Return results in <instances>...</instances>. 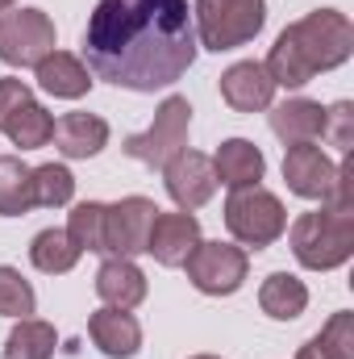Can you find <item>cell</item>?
I'll return each mask as SVG.
<instances>
[{
  "label": "cell",
  "mask_w": 354,
  "mask_h": 359,
  "mask_svg": "<svg viewBox=\"0 0 354 359\" xmlns=\"http://www.w3.org/2000/svg\"><path fill=\"white\" fill-rule=\"evenodd\" d=\"M88 72L129 92L171 88L196 63L187 0H96L84 29Z\"/></svg>",
  "instance_id": "1"
},
{
  "label": "cell",
  "mask_w": 354,
  "mask_h": 359,
  "mask_svg": "<svg viewBox=\"0 0 354 359\" xmlns=\"http://www.w3.org/2000/svg\"><path fill=\"white\" fill-rule=\"evenodd\" d=\"M354 55V25L338 8H317L300 21H292L271 55H267V76L275 88H304L317 72H334Z\"/></svg>",
  "instance_id": "2"
},
{
  "label": "cell",
  "mask_w": 354,
  "mask_h": 359,
  "mask_svg": "<svg viewBox=\"0 0 354 359\" xmlns=\"http://www.w3.org/2000/svg\"><path fill=\"white\" fill-rule=\"evenodd\" d=\"M292 238V255L296 264L309 271H330L342 268L354 255V213H342V209H313V213H300L288 230Z\"/></svg>",
  "instance_id": "3"
},
{
  "label": "cell",
  "mask_w": 354,
  "mask_h": 359,
  "mask_svg": "<svg viewBox=\"0 0 354 359\" xmlns=\"http://www.w3.org/2000/svg\"><path fill=\"white\" fill-rule=\"evenodd\" d=\"M192 25H196V46L204 50H238L250 38H259L267 25L263 0H196L192 4Z\"/></svg>",
  "instance_id": "4"
},
{
  "label": "cell",
  "mask_w": 354,
  "mask_h": 359,
  "mask_svg": "<svg viewBox=\"0 0 354 359\" xmlns=\"http://www.w3.org/2000/svg\"><path fill=\"white\" fill-rule=\"evenodd\" d=\"M225 226L242 247L263 251L288 230V209H283V201L275 192H267L259 184L234 188L229 201H225Z\"/></svg>",
  "instance_id": "5"
},
{
  "label": "cell",
  "mask_w": 354,
  "mask_h": 359,
  "mask_svg": "<svg viewBox=\"0 0 354 359\" xmlns=\"http://www.w3.org/2000/svg\"><path fill=\"white\" fill-rule=\"evenodd\" d=\"M187 126H192V104H187V96H167V100L159 104L150 130L129 134L121 151H125L129 159L146 163V168H163L171 155H179V151L187 147Z\"/></svg>",
  "instance_id": "6"
},
{
  "label": "cell",
  "mask_w": 354,
  "mask_h": 359,
  "mask_svg": "<svg viewBox=\"0 0 354 359\" xmlns=\"http://www.w3.org/2000/svg\"><path fill=\"white\" fill-rule=\"evenodd\" d=\"M55 50V21L42 8L0 13V59L8 67H38Z\"/></svg>",
  "instance_id": "7"
},
{
  "label": "cell",
  "mask_w": 354,
  "mask_h": 359,
  "mask_svg": "<svg viewBox=\"0 0 354 359\" xmlns=\"http://www.w3.org/2000/svg\"><path fill=\"white\" fill-rule=\"evenodd\" d=\"M0 130L8 134L13 147L38 151V147L50 142L55 117L34 100L29 84H21V80H0Z\"/></svg>",
  "instance_id": "8"
},
{
  "label": "cell",
  "mask_w": 354,
  "mask_h": 359,
  "mask_svg": "<svg viewBox=\"0 0 354 359\" xmlns=\"http://www.w3.org/2000/svg\"><path fill=\"white\" fill-rule=\"evenodd\" d=\"M183 268H187V280L204 297H229V292L242 288L250 259L234 243H196V251L183 259Z\"/></svg>",
  "instance_id": "9"
},
{
  "label": "cell",
  "mask_w": 354,
  "mask_h": 359,
  "mask_svg": "<svg viewBox=\"0 0 354 359\" xmlns=\"http://www.w3.org/2000/svg\"><path fill=\"white\" fill-rule=\"evenodd\" d=\"M155 213H159V205L146 196H125L117 205H104V255H121V259L142 255Z\"/></svg>",
  "instance_id": "10"
},
{
  "label": "cell",
  "mask_w": 354,
  "mask_h": 359,
  "mask_svg": "<svg viewBox=\"0 0 354 359\" xmlns=\"http://www.w3.org/2000/svg\"><path fill=\"white\" fill-rule=\"evenodd\" d=\"M163 180H167L171 201H176L183 213L200 209V205H204V201H213V192H217L213 159H208V155H200V151H187V147L163 163Z\"/></svg>",
  "instance_id": "11"
},
{
  "label": "cell",
  "mask_w": 354,
  "mask_h": 359,
  "mask_svg": "<svg viewBox=\"0 0 354 359\" xmlns=\"http://www.w3.org/2000/svg\"><path fill=\"white\" fill-rule=\"evenodd\" d=\"M334 172L338 168L330 163V155L321 147H313V142L288 147V155H283V180L304 201H325L330 188H334Z\"/></svg>",
  "instance_id": "12"
},
{
  "label": "cell",
  "mask_w": 354,
  "mask_h": 359,
  "mask_svg": "<svg viewBox=\"0 0 354 359\" xmlns=\"http://www.w3.org/2000/svg\"><path fill=\"white\" fill-rule=\"evenodd\" d=\"M200 243V222L192 213H155V226H150V238H146V251L163 264V268H183V259L196 251Z\"/></svg>",
  "instance_id": "13"
},
{
  "label": "cell",
  "mask_w": 354,
  "mask_h": 359,
  "mask_svg": "<svg viewBox=\"0 0 354 359\" xmlns=\"http://www.w3.org/2000/svg\"><path fill=\"white\" fill-rule=\"evenodd\" d=\"M221 100L234 113H263V109H271V100H275V80L267 76L263 63L242 59V63H234L221 76Z\"/></svg>",
  "instance_id": "14"
},
{
  "label": "cell",
  "mask_w": 354,
  "mask_h": 359,
  "mask_svg": "<svg viewBox=\"0 0 354 359\" xmlns=\"http://www.w3.org/2000/svg\"><path fill=\"white\" fill-rule=\"evenodd\" d=\"M88 334L108 359H129L142 347V326L129 309H108V305L96 309L88 318Z\"/></svg>",
  "instance_id": "15"
},
{
  "label": "cell",
  "mask_w": 354,
  "mask_h": 359,
  "mask_svg": "<svg viewBox=\"0 0 354 359\" xmlns=\"http://www.w3.org/2000/svg\"><path fill=\"white\" fill-rule=\"evenodd\" d=\"M96 292L108 309H134L146 301V276L134 259H121V255H108L100 271H96Z\"/></svg>",
  "instance_id": "16"
},
{
  "label": "cell",
  "mask_w": 354,
  "mask_h": 359,
  "mask_svg": "<svg viewBox=\"0 0 354 359\" xmlns=\"http://www.w3.org/2000/svg\"><path fill=\"white\" fill-rule=\"evenodd\" d=\"M325 126V109L309 96H292L283 104L271 109V130L283 147H300V142H317Z\"/></svg>",
  "instance_id": "17"
},
{
  "label": "cell",
  "mask_w": 354,
  "mask_h": 359,
  "mask_svg": "<svg viewBox=\"0 0 354 359\" xmlns=\"http://www.w3.org/2000/svg\"><path fill=\"white\" fill-rule=\"evenodd\" d=\"M213 172H217V184H225V188L234 192V188H250V184H259L263 172H267V159H263V151H259L255 142H246V138H229V142L217 147V155H213Z\"/></svg>",
  "instance_id": "18"
},
{
  "label": "cell",
  "mask_w": 354,
  "mask_h": 359,
  "mask_svg": "<svg viewBox=\"0 0 354 359\" xmlns=\"http://www.w3.org/2000/svg\"><path fill=\"white\" fill-rule=\"evenodd\" d=\"M55 147L67 155V159H92L104 151L108 142V121L96 117V113H67L55 121Z\"/></svg>",
  "instance_id": "19"
},
{
  "label": "cell",
  "mask_w": 354,
  "mask_h": 359,
  "mask_svg": "<svg viewBox=\"0 0 354 359\" xmlns=\"http://www.w3.org/2000/svg\"><path fill=\"white\" fill-rule=\"evenodd\" d=\"M34 72H38V84H42V92L63 96V100H80V96L92 88L88 67H84L76 55H67V50H50V55H46Z\"/></svg>",
  "instance_id": "20"
},
{
  "label": "cell",
  "mask_w": 354,
  "mask_h": 359,
  "mask_svg": "<svg viewBox=\"0 0 354 359\" xmlns=\"http://www.w3.org/2000/svg\"><path fill=\"white\" fill-rule=\"evenodd\" d=\"M259 305H263L267 318H275V322H292V318L304 313V305H309V288H304V280H296V276H288V271H275V276H267L263 288H259Z\"/></svg>",
  "instance_id": "21"
},
{
  "label": "cell",
  "mask_w": 354,
  "mask_h": 359,
  "mask_svg": "<svg viewBox=\"0 0 354 359\" xmlns=\"http://www.w3.org/2000/svg\"><path fill=\"white\" fill-rule=\"evenodd\" d=\"M59 347V334L50 322H38V318H17V326L8 330L4 339V351L0 359H50Z\"/></svg>",
  "instance_id": "22"
},
{
  "label": "cell",
  "mask_w": 354,
  "mask_h": 359,
  "mask_svg": "<svg viewBox=\"0 0 354 359\" xmlns=\"http://www.w3.org/2000/svg\"><path fill=\"white\" fill-rule=\"evenodd\" d=\"M34 168H25L17 155H0V217H21L34 209Z\"/></svg>",
  "instance_id": "23"
},
{
  "label": "cell",
  "mask_w": 354,
  "mask_h": 359,
  "mask_svg": "<svg viewBox=\"0 0 354 359\" xmlns=\"http://www.w3.org/2000/svg\"><path fill=\"white\" fill-rule=\"evenodd\" d=\"M80 247L67 238V230H42L38 238H34V247H29V259H34V268L46 271V276H63V271H71L80 264Z\"/></svg>",
  "instance_id": "24"
},
{
  "label": "cell",
  "mask_w": 354,
  "mask_h": 359,
  "mask_svg": "<svg viewBox=\"0 0 354 359\" xmlns=\"http://www.w3.org/2000/svg\"><path fill=\"white\" fill-rule=\"evenodd\" d=\"M34 209L42 205V209H55V205H67L71 196H76V176L63 168V163H42V168H34Z\"/></svg>",
  "instance_id": "25"
},
{
  "label": "cell",
  "mask_w": 354,
  "mask_h": 359,
  "mask_svg": "<svg viewBox=\"0 0 354 359\" xmlns=\"http://www.w3.org/2000/svg\"><path fill=\"white\" fill-rule=\"evenodd\" d=\"M67 238H71L80 251H96V255H104V205H100V201H84V205L71 209Z\"/></svg>",
  "instance_id": "26"
},
{
  "label": "cell",
  "mask_w": 354,
  "mask_h": 359,
  "mask_svg": "<svg viewBox=\"0 0 354 359\" xmlns=\"http://www.w3.org/2000/svg\"><path fill=\"white\" fill-rule=\"evenodd\" d=\"M34 305H38V297H34L29 280L17 268L0 264V318H29Z\"/></svg>",
  "instance_id": "27"
},
{
  "label": "cell",
  "mask_w": 354,
  "mask_h": 359,
  "mask_svg": "<svg viewBox=\"0 0 354 359\" xmlns=\"http://www.w3.org/2000/svg\"><path fill=\"white\" fill-rule=\"evenodd\" d=\"M321 134H325L342 155H351V147H354V104L351 100H338L334 109H325V126H321Z\"/></svg>",
  "instance_id": "28"
},
{
  "label": "cell",
  "mask_w": 354,
  "mask_h": 359,
  "mask_svg": "<svg viewBox=\"0 0 354 359\" xmlns=\"http://www.w3.org/2000/svg\"><path fill=\"white\" fill-rule=\"evenodd\" d=\"M338 359H354V313H334L317 334Z\"/></svg>",
  "instance_id": "29"
},
{
  "label": "cell",
  "mask_w": 354,
  "mask_h": 359,
  "mask_svg": "<svg viewBox=\"0 0 354 359\" xmlns=\"http://www.w3.org/2000/svg\"><path fill=\"white\" fill-rule=\"evenodd\" d=\"M321 205L342 209V213H354V159L351 155L338 163V172H334V188H330V196H325Z\"/></svg>",
  "instance_id": "30"
},
{
  "label": "cell",
  "mask_w": 354,
  "mask_h": 359,
  "mask_svg": "<svg viewBox=\"0 0 354 359\" xmlns=\"http://www.w3.org/2000/svg\"><path fill=\"white\" fill-rule=\"evenodd\" d=\"M296 359H338V355H334V351H330L321 339H309V343L300 347V355H296Z\"/></svg>",
  "instance_id": "31"
},
{
  "label": "cell",
  "mask_w": 354,
  "mask_h": 359,
  "mask_svg": "<svg viewBox=\"0 0 354 359\" xmlns=\"http://www.w3.org/2000/svg\"><path fill=\"white\" fill-rule=\"evenodd\" d=\"M13 4H17V0H0V13H8V8H13Z\"/></svg>",
  "instance_id": "32"
},
{
  "label": "cell",
  "mask_w": 354,
  "mask_h": 359,
  "mask_svg": "<svg viewBox=\"0 0 354 359\" xmlns=\"http://www.w3.org/2000/svg\"><path fill=\"white\" fill-rule=\"evenodd\" d=\"M192 359H217V355H192Z\"/></svg>",
  "instance_id": "33"
}]
</instances>
